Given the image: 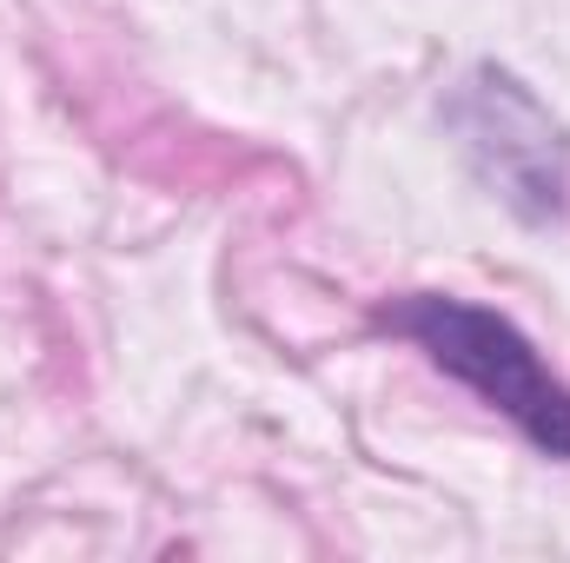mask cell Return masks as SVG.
<instances>
[{
	"mask_svg": "<svg viewBox=\"0 0 570 563\" xmlns=\"http://www.w3.org/2000/svg\"><path fill=\"white\" fill-rule=\"evenodd\" d=\"M385 325L399 338H412L471 398L504 412L544 457H570V385L538 358V345L504 312L451 298V292H412V298L385 305Z\"/></svg>",
	"mask_w": 570,
	"mask_h": 563,
	"instance_id": "6da1fadb",
	"label": "cell"
},
{
	"mask_svg": "<svg viewBox=\"0 0 570 563\" xmlns=\"http://www.w3.org/2000/svg\"><path fill=\"white\" fill-rule=\"evenodd\" d=\"M451 127L464 134V152L478 159L504 206H518L524 219L564 213V140L551 113L524 93V80L478 67L451 100Z\"/></svg>",
	"mask_w": 570,
	"mask_h": 563,
	"instance_id": "7a4b0ae2",
	"label": "cell"
}]
</instances>
